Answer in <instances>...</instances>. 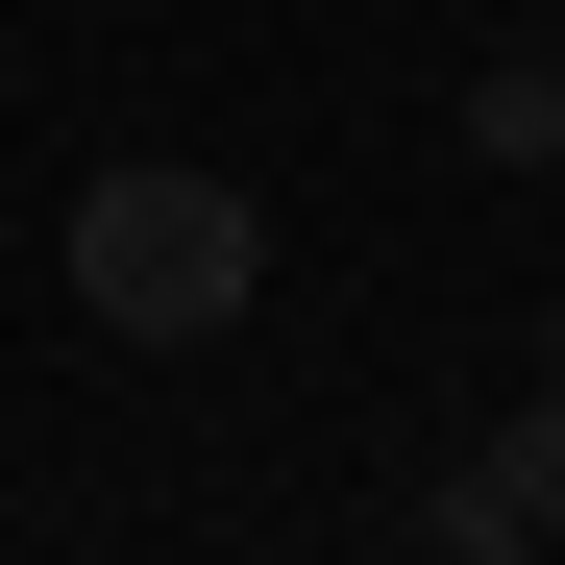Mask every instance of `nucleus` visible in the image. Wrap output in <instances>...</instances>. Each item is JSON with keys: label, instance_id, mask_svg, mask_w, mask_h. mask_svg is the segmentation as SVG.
<instances>
[{"label": "nucleus", "instance_id": "obj_1", "mask_svg": "<svg viewBox=\"0 0 565 565\" xmlns=\"http://www.w3.org/2000/svg\"><path fill=\"white\" fill-rule=\"evenodd\" d=\"M50 270H74V320H99V344H222V320L270 296V222H246V172L124 148V172H74Z\"/></svg>", "mask_w": 565, "mask_h": 565}, {"label": "nucleus", "instance_id": "obj_2", "mask_svg": "<svg viewBox=\"0 0 565 565\" xmlns=\"http://www.w3.org/2000/svg\"><path fill=\"white\" fill-rule=\"evenodd\" d=\"M418 541L443 565H565V394H516L492 443H467L443 492H418Z\"/></svg>", "mask_w": 565, "mask_h": 565}, {"label": "nucleus", "instance_id": "obj_3", "mask_svg": "<svg viewBox=\"0 0 565 565\" xmlns=\"http://www.w3.org/2000/svg\"><path fill=\"white\" fill-rule=\"evenodd\" d=\"M467 148L541 172V148H565V50H492V74H467Z\"/></svg>", "mask_w": 565, "mask_h": 565}, {"label": "nucleus", "instance_id": "obj_4", "mask_svg": "<svg viewBox=\"0 0 565 565\" xmlns=\"http://www.w3.org/2000/svg\"><path fill=\"white\" fill-rule=\"evenodd\" d=\"M541 394H565V320H541Z\"/></svg>", "mask_w": 565, "mask_h": 565}, {"label": "nucleus", "instance_id": "obj_5", "mask_svg": "<svg viewBox=\"0 0 565 565\" xmlns=\"http://www.w3.org/2000/svg\"><path fill=\"white\" fill-rule=\"evenodd\" d=\"M541 198H565V148H541Z\"/></svg>", "mask_w": 565, "mask_h": 565}, {"label": "nucleus", "instance_id": "obj_6", "mask_svg": "<svg viewBox=\"0 0 565 565\" xmlns=\"http://www.w3.org/2000/svg\"><path fill=\"white\" fill-rule=\"evenodd\" d=\"M541 50H565V25H541Z\"/></svg>", "mask_w": 565, "mask_h": 565}]
</instances>
